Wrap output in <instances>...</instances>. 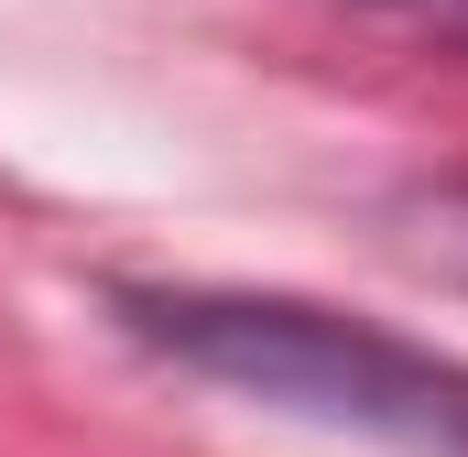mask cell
Wrapping results in <instances>:
<instances>
[{
	"label": "cell",
	"mask_w": 468,
	"mask_h": 457,
	"mask_svg": "<svg viewBox=\"0 0 468 457\" xmlns=\"http://www.w3.org/2000/svg\"><path fill=\"white\" fill-rule=\"evenodd\" d=\"M425 261H436L447 283H468V186H458V197H436V207H425Z\"/></svg>",
	"instance_id": "cell-3"
},
{
	"label": "cell",
	"mask_w": 468,
	"mask_h": 457,
	"mask_svg": "<svg viewBox=\"0 0 468 457\" xmlns=\"http://www.w3.org/2000/svg\"><path fill=\"white\" fill-rule=\"evenodd\" d=\"M120 316L175 370L250 392L272 414L349 425L403 457H468V370L392 327H359V316L294 305V294H120Z\"/></svg>",
	"instance_id": "cell-1"
},
{
	"label": "cell",
	"mask_w": 468,
	"mask_h": 457,
	"mask_svg": "<svg viewBox=\"0 0 468 457\" xmlns=\"http://www.w3.org/2000/svg\"><path fill=\"white\" fill-rule=\"evenodd\" d=\"M349 11L392 22V33H414V44H447V55H468V0H349Z\"/></svg>",
	"instance_id": "cell-2"
}]
</instances>
